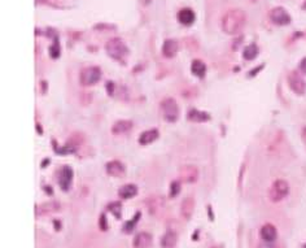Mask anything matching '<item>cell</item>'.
Instances as JSON below:
<instances>
[{"instance_id": "6da1fadb", "label": "cell", "mask_w": 306, "mask_h": 248, "mask_svg": "<svg viewBox=\"0 0 306 248\" xmlns=\"http://www.w3.org/2000/svg\"><path fill=\"white\" fill-rule=\"evenodd\" d=\"M247 24V16L241 9H231L226 12L225 16L222 17L221 27L226 34L235 35L244 29Z\"/></svg>"}, {"instance_id": "7a4b0ae2", "label": "cell", "mask_w": 306, "mask_h": 248, "mask_svg": "<svg viewBox=\"0 0 306 248\" xmlns=\"http://www.w3.org/2000/svg\"><path fill=\"white\" fill-rule=\"evenodd\" d=\"M105 50H107L108 55L111 56V57H113L115 60H119V61L125 59L126 55L129 53L127 46L119 38H113V39H111L105 45Z\"/></svg>"}, {"instance_id": "3957f363", "label": "cell", "mask_w": 306, "mask_h": 248, "mask_svg": "<svg viewBox=\"0 0 306 248\" xmlns=\"http://www.w3.org/2000/svg\"><path fill=\"white\" fill-rule=\"evenodd\" d=\"M288 194H289V185H288V182L284 181V179H277L271 185V187H270L269 199L273 203H279V201H282V200L287 198Z\"/></svg>"}, {"instance_id": "277c9868", "label": "cell", "mask_w": 306, "mask_h": 248, "mask_svg": "<svg viewBox=\"0 0 306 248\" xmlns=\"http://www.w3.org/2000/svg\"><path fill=\"white\" fill-rule=\"evenodd\" d=\"M161 111H163L164 119L169 123H175L179 117V108L177 101L173 98H167L161 103Z\"/></svg>"}, {"instance_id": "5b68a950", "label": "cell", "mask_w": 306, "mask_h": 248, "mask_svg": "<svg viewBox=\"0 0 306 248\" xmlns=\"http://www.w3.org/2000/svg\"><path fill=\"white\" fill-rule=\"evenodd\" d=\"M101 71L97 67H87L81 72L79 81L82 86H93L100 81Z\"/></svg>"}, {"instance_id": "8992f818", "label": "cell", "mask_w": 306, "mask_h": 248, "mask_svg": "<svg viewBox=\"0 0 306 248\" xmlns=\"http://www.w3.org/2000/svg\"><path fill=\"white\" fill-rule=\"evenodd\" d=\"M288 83H289V87H291V90L295 94H297V95H304L305 94L306 83L299 72H291L289 73Z\"/></svg>"}, {"instance_id": "52a82bcc", "label": "cell", "mask_w": 306, "mask_h": 248, "mask_svg": "<svg viewBox=\"0 0 306 248\" xmlns=\"http://www.w3.org/2000/svg\"><path fill=\"white\" fill-rule=\"evenodd\" d=\"M270 20L278 26H285L291 24V16L283 7H275L270 12Z\"/></svg>"}, {"instance_id": "ba28073f", "label": "cell", "mask_w": 306, "mask_h": 248, "mask_svg": "<svg viewBox=\"0 0 306 248\" xmlns=\"http://www.w3.org/2000/svg\"><path fill=\"white\" fill-rule=\"evenodd\" d=\"M57 179H59L60 187L64 191H68L71 189V182H73V171L69 167H63L57 174Z\"/></svg>"}, {"instance_id": "9c48e42d", "label": "cell", "mask_w": 306, "mask_h": 248, "mask_svg": "<svg viewBox=\"0 0 306 248\" xmlns=\"http://www.w3.org/2000/svg\"><path fill=\"white\" fill-rule=\"evenodd\" d=\"M179 174H181V178L183 182H186V183H193L199 178V169L193 167V165H186V167L182 168Z\"/></svg>"}, {"instance_id": "30bf717a", "label": "cell", "mask_w": 306, "mask_h": 248, "mask_svg": "<svg viewBox=\"0 0 306 248\" xmlns=\"http://www.w3.org/2000/svg\"><path fill=\"white\" fill-rule=\"evenodd\" d=\"M259 237L263 242H270V243H273V242H277V238H278V230L277 227L271 223H265V225L262 226L261 230H259Z\"/></svg>"}, {"instance_id": "8fae6325", "label": "cell", "mask_w": 306, "mask_h": 248, "mask_svg": "<svg viewBox=\"0 0 306 248\" xmlns=\"http://www.w3.org/2000/svg\"><path fill=\"white\" fill-rule=\"evenodd\" d=\"M152 245H153V238L151 234L145 231L138 233L133 241L134 248H152Z\"/></svg>"}, {"instance_id": "7c38bea8", "label": "cell", "mask_w": 306, "mask_h": 248, "mask_svg": "<svg viewBox=\"0 0 306 248\" xmlns=\"http://www.w3.org/2000/svg\"><path fill=\"white\" fill-rule=\"evenodd\" d=\"M193 212H195V200L193 198L188 197L186 198L183 201H182V205H181V213H182V217L187 221L192 219V216H193Z\"/></svg>"}, {"instance_id": "4fadbf2b", "label": "cell", "mask_w": 306, "mask_h": 248, "mask_svg": "<svg viewBox=\"0 0 306 248\" xmlns=\"http://www.w3.org/2000/svg\"><path fill=\"white\" fill-rule=\"evenodd\" d=\"M105 169H107V173L109 174V175H112V177L121 178L123 177V174L126 173V169L125 167H123V164L117 161V160L109 161V163L107 164Z\"/></svg>"}, {"instance_id": "5bb4252c", "label": "cell", "mask_w": 306, "mask_h": 248, "mask_svg": "<svg viewBox=\"0 0 306 248\" xmlns=\"http://www.w3.org/2000/svg\"><path fill=\"white\" fill-rule=\"evenodd\" d=\"M195 17H196L195 12L192 11L191 8H183V9H181L179 13H178V20H179V23L185 26L192 25L193 21H195Z\"/></svg>"}, {"instance_id": "9a60e30c", "label": "cell", "mask_w": 306, "mask_h": 248, "mask_svg": "<svg viewBox=\"0 0 306 248\" xmlns=\"http://www.w3.org/2000/svg\"><path fill=\"white\" fill-rule=\"evenodd\" d=\"M178 50H179L178 42L174 41V39H167L163 46V55L167 57V59H171V57L177 55Z\"/></svg>"}, {"instance_id": "2e32d148", "label": "cell", "mask_w": 306, "mask_h": 248, "mask_svg": "<svg viewBox=\"0 0 306 248\" xmlns=\"http://www.w3.org/2000/svg\"><path fill=\"white\" fill-rule=\"evenodd\" d=\"M178 243V234L173 230H169L161 238V247L163 248H175Z\"/></svg>"}, {"instance_id": "e0dca14e", "label": "cell", "mask_w": 306, "mask_h": 248, "mask_svg": "<svg viewBox=\"0 0 306 248\" xmlns=\"http://www.w3.org/2000/svg\"><path fill=\"white\" fill-rule=\"evenodd\" d=\"M157 138H159V131H157V130L156 129L147 130V131L141 133V138H139V143H141V146L151 145V143H153Z\"/></svg>"}, {"instance_id": "ac0fdd59", "label": "cell", "mask_w": 306, "mask_h": 248, "mask_svg": "<svg viewBox=\"0 0 306 248\" xmlns=\"http://www.w3.org/2000/svg\"><path fill=\"white\" fill-rule=\"evenodd\" d=\"M137 194L138 187L135 185H133V183L122 186L121 189L118 190V195H119V198H122V199H131V198L135 197Z\"/></svg>"}, {"instance_id": "d6986e66", "label": "cell", "mask_w": 306, "mask_h": 248, "mask_svg": "<svg viewBox=\"0 0 306 248\" xmlns=\"http://www.w3.org/2000/svg\"><path fill=\"white\" fill-rule=\"evenodd\" d=\"M187 117H188L191 121H193V123H205V121H208V120L211 119L209 113L197 111V109H192V111H189Z\"/></svg>"}, {"instance_id": "ffe728a7", "label": "cell", "mask_w": 306, "mask_h": 248, "mask_svg": "<svg viewBox=\"0 0 306 248\" xmlns=\"http://www.w3.org/2000/svg\"><path fill=\"white\" fill-rule=\"evenodd\" d=\"M133 127V123L131 121H126V120H121L115 124V126L112 127V131L115 134H125L130 131Z\"/></svg>"}, {"instance_id": "44dd1931", "label": "cell", "mask_w": 306, "mask_h": 248, "mask_svg": "<svg viewBox=\"0 0 306 248\" xmlns=\"http://www.w3.org/2000/svg\"><path fill=\"white\" fill-rule=\"evenodd\" d=\"M191 72L196 77L203 78L205 75V73H207V65L201 60H195L191 65Z\"/></svg>"}, {"instance_id": "7402d4cb", "label": "cell", "mask_w": 306, "mask_h": 248, "mask_svg": "<svg viewBox=\"0 0 306 248\" xmlns=\"http://www.w3.org/2000/svg\"><path fill=\"white\" fill-rule=\"evenodd\" d=\"M59 204L53 203V201H49V203H45L37 207V215H47V213H52V212H56L59 209Z\"/></svg>"}, {"instance_id": "603a6c76", "label": "cell", "mask_w": 306, "mask_h": 248, "mask_svg": "<svg viewBox=\"0 0 306 248\" xmlns=\"http://www.w3.org/2000/svg\"><path fill=\"white\" fill-rule=\"evenodd\" d=\"M141 212L135 213V216H134L133 219L130 220V221H126L125 225L122 226V231H123L125 234L133 233L134 229H135V226H137V223H139V220H141Z\"/></svg>"}, {"instance_id": "cb8c5ba5", "label": "cell", "mask_w": 306, "mask_h": 248, "mask_svg": "<svg viewBox=\"0 0 306 248\" xmlns=\"http://www.w3.org/2000/svg\"><path fill=\"white\" fill-rule=\"evenodd\" d=\"M257 56H259V47L256 45H249L244 49L243 57L245 60H249V61H251V60H255Z\"/></svg>"}, {"instance_id": "d4e9b609", "label": "cell", "mask_w": 306, "mask_h": 248, "mask_svg": "<svg viewBox=\"0 0 306 248\" xmlns=\"http://www.w3.org/2000/svg\"><path fill=\"white\" fill-rule=\"evenodd\" d=\"M108 209L113 213V216H116V219H121V216H122V205L121 203H112L108 205Z\"/></svg>"}, {"instance_id": "484cf974", "label": "cell", "mask_w": 306, "mask_h": 248, "mask_svg": "<svg viewBox=\"0 0 306 248\" xmlns=\"http://www.w3.org/2000/svg\"><path fill=\"white\" fill-rule=\"evenodd\" d=\"M179 193H181V183L178 181H174L170 186V197L175 198Z\"/></svg>"}, {"instance_id": "4316f807", "label": "cell", "mask_w": 306, "mask_h": 248, "mask_svg": "<svg viewBox=\"0 0 306 248\" xmlns=\"http://www.w3.org/2000/svg\"><path fill=\"white\" fill-rule=\"evenodd\" d=\"M100 230H103V231L108 230V223L105 215H101V217H100Z\"/></svg>"}, {"instance_id": "83f0119b", "label": "cell", "mask_w": 306, "mask_h": 248, "mask_svg": "<svg viewBox=\"0 0 306 248\" xmlns=\"http://www.w3.org/2000/svg\"><path fill=\"white\" fill-rule=\"evenodd\" d=\"M259 248H279L277 245H275V242H273V243H270V242H263L262 241V243H259Z\"/></svg>"}, {"instance_id": "f1b7e54d", "label": "cell", "mask_w": 306, "mask_h": 248, "mask_svg": "<svg viewBox=\"0 0 306 248\" xmlns=\"http://www.w3.org/2000/svg\"><path fill=\"white\" fill-rule=\"evenodd\" d=\"M301 69H303V71L306 73V59L304 60L303 63H301Z\"/></svg>"}, {"instance_id": "f546056e", "label": "cell", "mask_w": 306, "mask_h": 248, "mask_svg": "<svg viewBox=\"0 0 306 248\" xmlns=\"http://www.w3.org/2000/svg\"><path fill=\"white\" fill-rule=\"evenodd\" d=\"M303 139L306 145V127H304V130H303Z\"/></svg>"}, {"instance_id": "4dcf8cb0", "label": "cell", "mask_w": 306, "mask_h": 248, "mask_svg": "<svg viewBox=\"0 0 306 248\" xmlns=\"http://www.w3.org/2000/svg\"><path fill=\"white\" fill-rule=\"evenodd\" d=\"M144 1H145V4H149V3H151V0H144Z\"/></svg>"}]
</instances>
